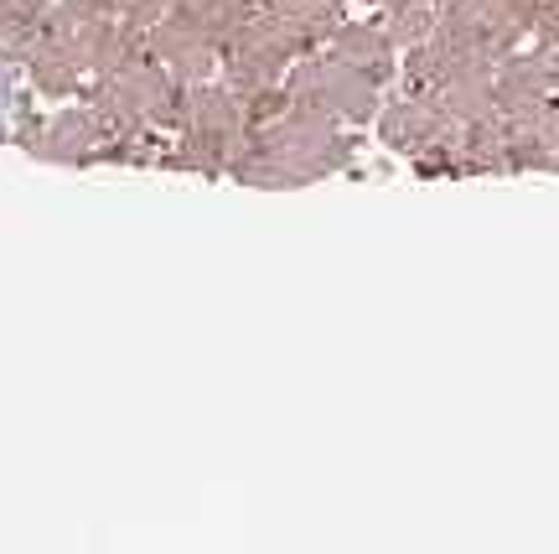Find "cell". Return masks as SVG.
<instances>
[{
	"instance_id": "6da1fadb",
	"label": "cell",
	"mask_w": 559,
	"mask_h": 554,
	"mask_svg": "<svg viewBox=\"0 0 559 554\" xmlns=\"http://www.w3.org/2000/svg\"><path fill=\"white\" fill-rule=\"evenodd\" d=\"M347 156H353V145H347L337 119L317 115L306 104H290L270 125L249 130L228 177H239L243 187H275L280 192V187H306V181L332 177L347 166Z\"/></svg>"
},
{
	"instance_id": "7a4b0ae2",
	"label": "cell",
	"mask_w": 559,
	"mask_h": 554,
	"mask_svg": "<svg viewBox=\"0 0 559 554\" xmlns=\"http://www.w3.org/2000/svg\"><path fill=\"white\" fill-rule=\"evenodd\" d=\"M249 140V115H243V94H234L228 83L202 79L187 89V115L177 125V151L171 166L202 172V177H223L234 156Z\"/></svg>"
},
{
	"instance_id": "3957f363",
	"label": "cell",
	"mask_w": 559,
	"mask_h": 554,
	"mask_svg": "<svg viewBox=\"0 0 559 554\" xmlns=\"http://www.w3.org/2000/svg\"><path fill=\"white\" fill-rule=\"evenodd\" d=\"M285 94H290V104H306V109L337 119V125H368L383 109L379 83L358 68H347L342 58H332V52H306L300 62H290Z\"/></svg>"
},
{
	"instance_id": "277c9868",
	"label": "cell",
	"mask_w": 559,
	"mask_h": 554,
	"mask_svg": "<svg viewBox=\"0 0 559 554\" xmlns=\"http://www.w3.org/2000/svg\"><path fill=\"white\" fill-rule=\"evenodd\" d=\"M436 32L492 62H502L528 42V26L508 0H436Z\"/></svg>"
},
{
	"instance_id": "5b68a950",
	"label": "cell",
	"mask_w": 559,
	"mask_h": 554,
	"mask_svg": "<svg viewBox=\"0 0 559 554\" xmlns=\"http://www.w3.org/2000/svg\"><path fill=\"white\" fill-rule=\"evenodd\" d=\"M461 130V119L436 99V94H409L404 89V99L383 104L379 109V140L383 145H394L404 156H425V151H436L445 140Z\"/></svg>"
},
{
	"instance_id": "8992f818",
	"label": "cell",
	"mask_w": 559,
	"mask_h": 554,
	"mask_svg": "<svg viewBox=\"0 0 559 554\" xmlns=\"http://www.w3.org/2000/svg\"><path fill=\"white\" fill-rule=\"evenodd\" d=\"M145 52H151V58H156L177 83H187V89L202 83V79H213V68L223 62L218 42H207L198 26L181 21L177 11H166V16L145 32Z\"/></svg>"
},
{
	"instance_id": "52a82bcc",
	"label": "cell",
	"mask_w": 559,
	"mask_h": 554,
	"mask_svg": "<svg viewBox=\"0 0 559 554\" xmlns=\"http://www.w3.org/2000/svg\"><path fill=\"white\" fill-rule=\"evenodd\" d=\"M321 52H332V58H342L347 68L368 73L379 89L400 73V47H394V37H389L383 21H342L337 32L326 37Z\"/></svg>"
},
{
	"instance_id": "ba28073f",
	"label": "cell",
	"mask_w": 559,
	"mask_h": 554,
	"mask_svg": "<svg viewBox=\"0 0 559 554\" xmlns=\"http://www.w3.org/2000/svg\"><path fill=\"white\" fill-rule=\"evenodd\" d=\"M26 62H32V79H37L41 94H58V99L79 94L83 79H88V73H83V62L73 58V52H68L58 37H47V32H41V37L26 47Z\"/></svg>"
},
{
	"instance_id": "9c48e42d",
	"label": "cell",
	"mask_w": 559,
	"mask_h": 554,
	"mask_svg": "<svg viewBox=\"0 0 559 554\" xmlns=\"http://www.w3.org/2000/svg\"><path fill=\"white\" fill-rule=\"evenodd\" d=\"M383 26H389L394 47L404 52V47H415V42H425L436 32V0H400V5L383 11Z\"/></svg>"
},
{
	"instance_id": "30bf717a",
	"label": "cell",
	"mask_w": 559,
	"mask_h": 554,
	"mask_svg": "<svg viewBox=\"0 0 559 554\" xmlns=\"http://www.w3.org/2000/svg\"><path fill=\"white\" fill-rule=\"evenodd\" d=\"M41 26H47V5L41 0H0V42L26 52L41 37Z\"/></svg>"
},
{
	"instance_id": "8fae6325",
	"label": "cell",
	"mask_w": 559,
	"mask_h": 554,
	"mask_svg": "<svg viewBox=\"0 0 559 554\" xmlns=\"http://www.w3.org/2000/svg\"><path fill=\"white\" fill-rule=\"evenodd\" d=\"M62 5H73L83 16H120L124 11V0H62Z\"/></svg>"
},
{
	"instance_id": "7c38bea8",
	"label": "cell",
	"mask_w": 559,
	"mask_h": 554,
	"mask_svg": "<svg viewBox=\"0 0 559 554\" xmlns=\"http://www.w3.org/2000/svg\"><path fill=\"white\" fill-rule=\"evenodd\" d=\"M368 5H383V11H389V5H400V0H368Z\"/></svg>"
}]
</instances>
